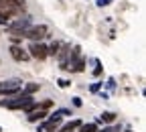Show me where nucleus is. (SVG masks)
Listing matches in <instances>:
<instances>
[{"mask_svg":"<svg viewBox=\"0 0 146 132\" xmlns=\"http://www.w3.org/2000/svg\"><path fill=\"white\" fill-rule=\"evenodd\" d=\"M21 91V79H6L0 81V98H10Z\"/></svg>","mask_w":146,"mask_h":132,"instance_id":"f257e3e1","label":"nucleus"},{"mask_svg":"<svg viewBox=\"0 0 146 132\" xmlns=\"http://www.w3.org/2000/svg\"><path fill=\"white\" fill-rule=\"evenodd\" d=\"M47 27L45 25H39V27H29L25 33H23V37L25 39H29V41H33V43H41L45 37H47Z\"/></svg>","mask_w":146,"mask_h":132,"instance_id":"f03ea898","label":"nucleus"},{"mask_svg":"<svg viewBox=\"0 0 146 132\" xmlns=\"http://www.w3.org/2000/svg\"><path fill=\"white\" fill-rule=\"evenodd\" d=\"M27 53H29V57L39 59V61H45V59L49 57V55H47V45H43V43H33V41H31Z\"/></svg>","mask_w":146,"mask_h":132,"instance_id":"7ed1b4c3","label":"nucleus"},{"mask_svg":"<svg viewBox=\"0 0 146 132\" xmlns=\"http://www.w3.org/2000/svg\"><path fill=\"white\" fill-rule=\"evenodd\" d=\"M10 57H12L14 61H18V63H23V61H29V59H31L29 53H27V49H23L21 45H12V47H10Z\"/></svg>","mask_w":146,"mask_h":132,"instance_id":"20e7f679","label":"nucleus"},{"mask_svg":"<svg viewBox=\"0 0 146 132\" xmlns=\"http://www.w3.org/2000/svg\"><path fill=\"white\" fill-rule=\"evenodd\" d=\"M69 51H71L69 45H61V49H59V53H57L59 67H61V69H69Z\"/></svg>","mask_w":146,"mask_h":132,"instance_id":"39448f33","label":"nucleus"},{"mask_svg":"<svg viewBox=\"0 0 146 132\" xmlns=\"http://www.w3.org/2000/svg\"><path fill=\"white\" fill-rule=\"evenodd\" d=\"M47 116H49L47 110H33V112H29V114H27V122L36 124V122H43Z\"/></svg>","mask_w":146,"mask_h":132,"instance_id":"423d86ee","label":"nucleus"},{"mask_svg":"<svg viewBox=\"0 0 146 132\" xmlns=\"http://www.w3.org/2000/svg\"><path fill=\"white\" fill-rule=\"evenodd\" d=\"M116 114H114V112H104V114L100 116V122H104V124H114L116 122Z\"/></svg>","mask_w":146,"mask_h":132,"instance_id":"0eeeda50","label":"nucleus"},{"mask_svg":"<svg viewBox=\"0 0 146 132\" xmlns=\"http://www.w3.org/2000/svg\"><path fill=\"white\" fill-rule=\"evenodd\" d=\"M98 122H89V124H81L77 128V132H98Z\"/></svg>","mask_w":146,"mask_h":132,"instance_id":"6e6552de","label":"nucleus"},{"mask_svg":"<svg viewBox=\"0 0 146 132\" xmlns=\"http://www.w3.org/2000/svg\"><path fill=\"white\" fill-rule=\"evenodd\" d=\"M39 89H41V85H39V83H27L23 91H25V93H29V96H33V93H36Z\"/></svg>","mask_w":146,"mask_h":132,"instance_id":"1a4fd4ad","label":"nucleus"},{"mask_svg":"<svg viewBox=\"0 0 146 132\" xmlns=\"http://www.w3.org/2000/svg\"><path fill=\"white\" fill-rule=\"evenodd\" d=\"M53 106H55V102H53V100H43V102H36V108H39V110H47V112H49Z\"/></svg>","mask_w":146,"mask_h":132,"instance_id":"9d476101","label":"nucleus"},{"mask_svg":"<svg viewBox=\"0 0 146 132\" xmlns=\"http://www.w3.org/2000/svg\"><path fill=\"white\" fill-rule=\"evenodd\" d=\"M59 49H61V43H53V45L47 47V55L49 57H55V55L59 53Z\"/></svg>","mask_w":146,"mask_h":132,"instance_id":"9b49d317","label":"nucleus"},{"mask_svg":"<svg viewBox=\"0 0 146 132\" xmlns=\"http://www.w3.org/2000/svg\"><path fill=\"white\" fill-rule=\"evenodd\" d=\"M4 2H8L10 6H14V8H18V10H25V2H27V0H4Z\"/></svg>","mask_w":146,"mask_h":132,"instance_id":"f8f14e48","label":"nucleus"},{"mask_svg":"<svg viewBox=\"0 0 146 132\" xmlns=\"http://www.w3.org/2000/svg\"><path fill=\"white\" fill-rule=\"evenodd\" d=\"M122 126H104V128H98V132H118Z\"/></svg>","mask_w":146,"mask_h":132,"instance_id":"ddd939ff","label":"nucleus"},{"mask_svg":"<svg viewBox=\"0 0 146 132\" xmlns=\"http://www.w3.org/2000/svg\"><path fill=\"white\" fill-rule=\"evenodd\" d=\"M57 85H59L61 89H65V87H69V85H71V81H69V79H65V77H61V79H57Z\"/></svg>","mask_w":146,"mask_h":132,"instance_id":"4468645a","label":"nucleus"},{"mask_svg":"<svg viewBox=\"0 0 146 132\" xmlns=\"http://www.w3.org/2000/svg\"><path fill=\"white\" fill-rule=\"evenodd\" d=\"M94 75H96V77H100V75H102V65L98 63V67L94 69Z\"/></svg>","mask_w":146,"mask_h":132,"instance_id":"2eb2a0df","label":"nucleus"},{"mask_svg":"<svg viewBox=\"0 0 146 132\" xmlns=\"http://www.w3.org/2000/svg\"><path fill=\"white\" fill-rule=\"evenodd\" d=\"M83 102H81V98H73V106H75V108H79Z\"/></svg>","mask_w":146,"mask_h":132,"instance_id":"dca6fc26","label":"nucleus"},{"mask_svg":"<svg viewBox=\"0 0 146 132\" xmlns=\"http://www.w3.org/2000/svg\"><path fill=\"white\" fill-rule=\"evenodd\" d=\"M110 0H98V6H108Z\"/></svg>","mask_w":146,"mask_h":132,"instance_id":"f3484780","label":"nucleus"},{"mask_svg":"<svg viewBox=\"0 0 146 132\" xmlns=\"http://www.w3.org/2000/svg\"><path fill=\"white\" fill-rule=\"evenodd\" d=\"M100 85H102V83H94V85H91V91H98V89H100Z\"/></svg>","mask_w":146,"mask_h":132,"instance_id":"a211bd4d","label":"nucleus"},{"mask_svg":"<svg viewBox=\"0 0 146 132\" xmlns=\"http://www.w3.org/2000/svg\"><path fill=\"white\" fill-rule=\"evenodd\" d=\"M126 132H134V130H130V128H128V130H126Z\"/></svg>","mask_w":146,"mask_h":132,"instance_id":"6ab92c4d","label":"nucleus"},{"mask_svg":"<svg viewBox=\"0 0 146 132\" xmlns=\"http://www.w3.org/2000/svg\"><path fill=\"white\" fill-rule=\"evenodd\" d=\"M0 25H4V21H0Z\"/></svg>","mask_w":146,"mask_h":132,"instance_id":"aec40b11","label":"nucleus"},{"mask_svg":"<svg viewBox=\"0 0 146 132\" xmlns=\"http://www.w3.org/2000/svg\"><path fill=\"white\" fill-rule=\"evenodd\" d=\"M0 132H2V126H0Z\"/></svg>","mask_w":146,"mask_h":132,"instance_id":"412c9836","label":"nucleus"}]
</instances>
